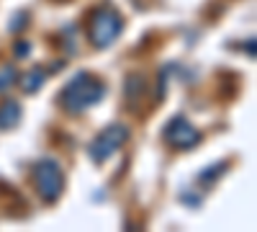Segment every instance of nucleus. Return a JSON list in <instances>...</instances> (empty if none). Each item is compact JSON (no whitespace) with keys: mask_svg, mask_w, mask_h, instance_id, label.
<instances>
[{"mask_svg":"<svg viewBox=\"0 0 257 232\" xmlns=\"http://www.w3.org/2000/svg\"><path fill=\"white\" fill-rule=\"evenodd\" d=\"M144 93V78L142 75H128L126 78V86H123V98L132 109L139 106V98Z\"/></svg>","mask_w":257,"mask_h":232,"instance_id":"423d86ee","label":"nucleus"},{"mask_svg":"<svg viewBox=\"0 0 257 232\" xmlns=\"http://www.w3.org/2000/svg\"><path fill=\"white\" fill-rule=\"evenodd\" d=\"M121 26H123V21L118 16L116 8L111 6H105V8H98L90 21H88V36L95 47H108L111 41L121 34Z\"/></svg>","mask_w":257,"mask_h":232,"instance_id":"f03ea898","label":"nucleus"},{"mask_svg":"<svg viewBox=\"0 0 257 232\" xmlns=\"http://www.w3.org/2000/svg\"><path fill=\"white\" fill-rule=\"evenodd\" d=\"M41 83H44V72H41V70H31V72H26L24 78H21V86H24V91H26V93L39 91Z\"/></svg>","mask_w":257,"mask_h":232,"instance_id":"6e6552de","label":"nucleus"},{"mask_svg":"<svg viewBox=\"0 0 257 232\" xmlns=\"http://www.w3.org/2000/svg\"><path fill=\"white\" fill-rule=\"evenodd\" d=\"M165 142L170 147H175V150H190V147H196L201 142V132L190 121H185L183 116H178V119H173V121L167 124Z\"/></svg>","mask_w":257,"mask_h":232,"instance_id":"39448f33","label":"nucleus"},{"mask_svg":"<svg viewBox=\"0 0 257 232\" xmlns=\"http://www.w3.org/2000/svg\"><path fill=\"white\" fill-rule=\"evenodd\" d=\"M34 178H36V191L44 201H57L62 196L64 178H62V168L57 160H41L34 168Z\"/></svg>","mask_w":257,"mask_h":232,"instance_id":"20e7f679","label":"nucleus"},{"mask_svg":"<svg viewBox=\"0 0 257 232\" xmlns=\"http://www.w3.org/2000/svg\"><path fill=\"white\" fill-rule=\"evenodd\" d=\"M16 54H18V57H26V54H29V47H26V41H21V44L16 47Z\"/></svg>","mask_w":257,"mask_h":232,"instance_id":"9b49d317","label":"nucleus"},{"mask_svg":"<svg viewBox=\"0 0 257 232\" xmlns=\"http://www.w3.org/2000/svg\"><path fill=\"white\" fill-rule=\"evenodd\" d=\"M221 171H224V165H213V171H211V173H206V171L201 173V181H211V178H216Z\"/></svg>","mask_w":257,"mask_h":232,"instance_id":"9d476101","label":"nucleus"},{"mask_svg":"<svg viewBox=\"0 0 257 232\" xmlns=\"http://www.w3.org/2000/svg\"><path fill=\"white\" fill-rule=\"evenodd\" d=\"M128 139V129L123 124H111V126H105V129L90 142L88 147V155L93 158V163H105L111 155H116L123 142Z\"/></svg>","mask_w":257,"mask_h":232,"instance_id":"7ed1b4c3","label":"nucleus"},{"mask_svg":"<svg viewBox=\"0 0 257 232\" xmlns=\"http://www.w3.org/2000/svg\"><path fill=\"white\" fill-rule=\"evenodd\" d=\"M100 98H103V83L90 72H80L64 86V91L59 96V103L70 114H80L85 109L95 106Z\"/></svg>","mask_w":257,"mask_h":232,"instance_id":"f257e3e1","label":"nucleus"},{"mask_svg":"<svg viewBox=\"0 0 257 232\" xmlns=\"http://www.w3.org/2000/svg\"><path fill=\"white\" fill-rule=\"evenodd\" d=\"M21 121V106L16 101H6L0 106V126L3 129H13V126Z\"/></svg>","mask_w":257,"mask_h":232,"instance_id":"0eeeda50","label":"nucleus"},{"mask_svg":"<svg viewBox=\"0 0 257 232\" xmlns=\"http://www.w3.org/2000/svg\"><path fill=\"white\" fill-rule=\"evenodd\" d=\"M13 80H16V70H13L11 65H0V91L11 88Z\"/></svg>","mask_w":257,"mask_h":232,"instance_id":"1a4fd4ad","label":"nucleus"}]
</instances>
